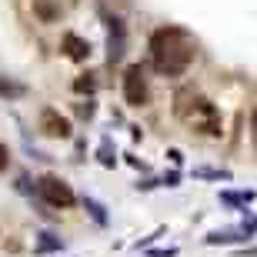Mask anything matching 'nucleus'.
<instances>
[{
  "mask_svg": "<svg viewBox=\"0 0 257 257\" xmlns=\"http://www.w3.org/2000/svg\"><path fill=\"white\" fill-rule=\"evenodd\" d=\"M37 197L47 204V207H74L77 204V194L74 187L64 181V177H57V174H44L37 181Z\"/></svg>",
  "mask_w": 257,
  "mask_h": 257,
  "instance_id": "7ed1b4c3",
  "label": "nucleus"
},
{
  "mask_svg": "<svg viewBox=\"0 0 257 257\" xmlns=\"http://www.w3.org/2000/svg\"><path fill=\"white\" fill-rule=\"evenodd\" d=\"M34 14L44 24H54V20H60V4L57 0H34Z\"/></svg>",
  "mask_w": 257,
  "mask_h": 257,
  "instance_id": "6e6552de",
  "label": "nucleus"
},
{
  "mask_svg": "<svg viewBox=\"0 0 257 257\" xmlns=\"http://www.w3.org/2000/svg\"><path fill=\"white\" fill-rule=\"evenodd\" d=\"M40 134L64 141V137H70V120L60 117V110H54V107H44V110H40Z\"/></svg>",
  "mask_w": 257,
  "mask_h": 257,
  "instance_id": "39448f33",
  "label": "nucleus"
},
{
  "mask_svg": "<svg viewBox=\"0 0 257 257\" xmlns=\"http://www.w3.org/2000/svg\"><path fill=\"white\" fill-rule=\"evenodd\" d=\"M107 27H110V40H107V60H110V64H117V60L124 57V24H120V20L117 17H110L107 20Z\"/></svg>",
  "mask_w": 257,
  "mask_h": 257,
  "instance_id": "423d86ee",
  "label": "nucleus"
},
{
  "mask_svg": "<svg viewBox=\"0 0 257 257\" xmlns=\"http://www.w3.org/2000/svg\"><path fill=\"white\" fill-rule=\"evenodd\" d=\"M74 90H77V94H94V90H97V80H94V77H77V80H74Z\"/></svg>",
  "mask_w": 257,
  "mask_h": 257,
  "instance_id": "9d476101",
  "label": "nucleus"
},
{
  "mask_svg": "<svg viewBox=\"0 0 257 257\" xmlns=\"http://www.w3.org/2000/svg\"><path fill=\"white\" fill-rule=\"evenodd\" d=\"M84 207L90 210V214H94V220H97V224H107V214H104V207H100L97 200H90V197H87V200H84Z\"/></svg>",
  "mask_w": 257,
  "mask_h": 257,
  "instance_id": "9b49d317",
  "label": "nucleus"
},
{
  "mask_svg": "<svg viewBox=\"0 0 257 257\" xmlns=\"http://www.w3.org/2000/svg\"><path fill=\"white\" fill-rule=\"evenodd\" d=\"M124 100L131 107H144L151 100V87H147V77H144L141 64H131L124 70Z\"/></svg>",
  "mask_w": 257,
  "mask_h": 257,
  "instance_id": "20e7f679",
  "label": "nucleus"
},
{
  "mask_svg": "<svg viewBox=\"0 0 257 257\" xmlns=\"http://www.w3.org/2000/svg\"><path fill=\"white\" fill-rule=\"evenodd\" d=\"M97 114V107L94 100H87V104H77V117H84V120H90V117Z\"/></svg>",
  "mask_w": 257,
  "mask_h": 257,
  "instance_id": "ddd939ff",
  "label": "nucleus"
},
{
  "mask_svg": "<svg viewBox=\"0 0 257 257\" xmlns=\"http://www.w3.org/2000/svg\"><path fill=\"white\" fill-rule=\"evenodd\" d=\"M220 200H224V204H250V200H254V191H247V194H220Z\"/></svg>",
  "mask_w": 257,
  "mask_h": 257,
  "instance_id": "f8f14e48",
  "label": "nucleus"
},
{
  "mask_svg": "<svg viewBox=\"0 0 257 257\" xmlns=\"http://www.w3.org/2000/svg\"><path fill=\"white\" fill-rule=\"evenodd\" d=\"M174 114L181 117V124H187L191 131L207 134V137H220L224 134V117L214 107V100H207L197 90H181L174 97Z\"/></svg>",
  "mask_w": 257,
  "mask_h": 257,
  "instance_id": "f03ea898",
  "label": "nucleus"
},
{
  "mask_svg": "<svg viewBox=\"0 0 257 257\" xmlns=\"http://www.w3.org/2000/svg\"><path fill=\"white\" fill-rule=\"evenodd\" d=\"M64 54L70 60H77V64H84L87 57H90V40H84V37H77V34H64Z\"/></svg>",
  "mask_w": 257,
  "mask_h": 257,
  "instance_id": "0eeeda50",
  "label": "nucleus"
},
{
  "mask_svg": "<svg viewBox=\"0 0 257 257\" xmlns=\"http://www.w3.org/2000/svg\"><path fill=\"white\" fill-rule=\"evenodd\" d=\"M100 161H104L107 167H114V157H110V141H104V144H100Z\"/></svg>",
  "mask_w": 257,
  "mask_h": 257,
  "instance_id": "2eb2a0df",
  "label": "nucleus"
},
{
  "mask_svg": "<svg viewBox=\"0 0 257 257\" xmlns=\"http://www.w3.org/2000/svg\"><path fill=\"white\" fill-rule=\"evenodd\" d=\"M250 137H254V144H257V107H254V117H250Z\"/></svg>",
  "mask_w": 257,
  "mask_h": 257,
  "instance_id": "a211bd4d",
  "label": "nucleus"
},
{
  "mask_svg": "<svg viewBox=\"0 0 257 257\" xmlns=\"http://www.w3.org/2000/svg\"><path fill=\"white\" fill-rule=\"evenodd\" d=\"M151 64L161 77H181L187 67H191L194 54H197V44L184 27H161L151 34Z\"/></svg>",
  "mask_w": 257,
  "mask_h": 257,
  "instance_id": "f257e3e1",
  "label": "nucleus"
},
{
  "mask_svg": "<svg viewBox=\"0 0 257 257\" xmlns=\"http://www.w3.org/2000/svg\"><path fill=\"white\" fill-rule=\"evenodd\" d=\"M54 247H60V240H54V234H44V240L37 244V250H54Z\"/></svg>",
  "mask_w": 257,
  "mask_h": 257,
  "instance_id": "4468645a",
  "label": "nucleus"
},
{
  "mask_svg": "<svg viewBox=\"0 0 257 257\" xmlns=\"http://www.w3.org/2000/svg\"><path fill=\"white\" fill-rule=\"evenodd\" d=\"M0 97H7V100L27 97V87H24V84H17V80H10V77H0Z\"/></svg>",
  "mask_w": 257,
  "mask_h": 257,
  "instance_id": "1a4fd4ad",
  "label": "nucleus"
},
{
  "mask_svg": "<svg viewBox=\"0 0 257 257\" xmlns=\"http://www.w3.org/2000/svg\"><path fill=\"white\" fill-rule=\"evenodd\" d=\"M151 257H177V247H167V250H151Z\"/></svg>",
  "mask_w": 257,
  "mask_h": 257,
  "instance_id": "f3484780",
  "label": "nucleus"
},
{
  "mask_svg": "<svg viewBox=\"0 0 257 257\" xmlns=\"http://www.w3.org/2000/svg\"><path fill=\"white\" fill-rule=\"evenodd\" d=\"M7 164H10V151L0 144V171H7Z\"/></svg>",
  "mask_w": 257,
  "mask_h": 257,
  "instance_id": "dca6fc26",
  "label": "nucleus"
}]
</instances>
